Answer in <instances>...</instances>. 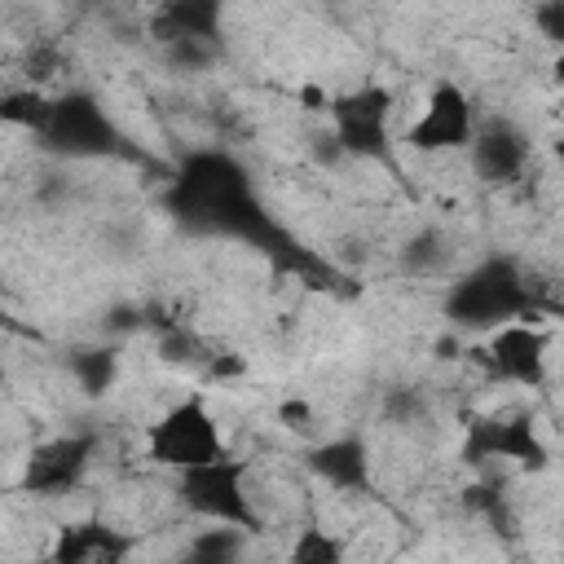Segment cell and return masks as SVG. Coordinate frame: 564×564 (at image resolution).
I'll use <instances>...</instances> for the list:
<instances>
[{
    "label": "cell",
    "mask_w": 564,
    "mask_h": 564,
    "mask_svg": "<svg viewBox=\"0 0 564 564\" xmlns=\"http://www.w3.org/2000/svg\"><path fill=\"white\" fill-rule=\"evenodd\" d=\"M172 207L194 229H220L238 238L269 234V220L260 203L251 198L247 172L220 150H194L181 163L176 185H172Z\"/></svg>",
    "instance_id": "obj_1"
},
{
    "label": "cell",
    "mask_w": 564,
    "mask_h": 564,
    "mask_svg": "<svg viewBox=\"0 0 564 564\" xmlns=\"http://www.w3.org/2000/svg\"><path fill=\"white\" fill-rule=\"evenodd\" d=\"M529 304H533V295H529V278L520 273V264L511 256H489L449 286L445 313L458 326H489L494 330L502 322L524 317Z\"/></svg>",
    "instance_id": "obj_2"
},
{
    "label": "cell",
    "mask_w": 564,
    "mask_h": 564,
    "mask_svg": "<svg viewBox=\"0 0 564 564\" xmlns=\"http://www.w3.org/2000/svg\"><path fill=\"white\" fill-rule=\"evenodd\" d=\"M145 454L150 463L159 467H176V471H189V467H203V463H216L229 454L225 445V432L216 423V414L203 405V397H185L176 401L172 410H163L150 432H145Z\"/></svg>",
    "instance_id": "obj_3"
},
{
    "label": "cell",
    "mask_w": 564,
    "mask_h": 564,
    "mask_svg": "<svg viewBox=\"0 0 564 564\" xmlns=\"http://www.w3.org/2000/svg\"><path fill=\"white\" fill-rule=\"evenodd\" d=\"M181 498L189 511H198L203 520H216V524H247L256 529V507L242 489V463L238 458H216V463H203V467H189L181 471Z\"/></svg>",
    "instance_id": "obj_4"
},
{
    "label": "cell",
    "mask_w": 564,
    "mask_h": 564,
    "mask_svg": "<svg viewBox=\"0 0 564 564\" xmlns=\"http://www.w3.org/2000/svg\"><path fill=\"white\" fill-rule=\"evenodd\" d=\"M388 115H392V93L379 84H361L330 101V132L344 154L379 159L388 154Z\"/></svg>",
    "instance_id": "obj_5"
},
{
    "label": "cell",
    "mask_w": 564,
    "mask_h": 564,
    "mask_svg": "<svg viewBox=\"0 0 564 564\" xmlns=\"http://www.w3.org/2000/svg\"><path fill=\"white\" fill-rule=\"evenodd\" d=\"M40 137L66 154H106L115 150L119 132L106 119V110L88 97V93H66L57 101H48V115L40 123Z\"/></svg>",
    "instance_id": "obj_6"
},
{
    "label": "cell",
    "mask_w": 564,
    "mask_h": 564,
    "mask_svg": "<svg viewBox=\"0 0 564 564\" xmlns=\"http://www.w3.org/2000/svg\"><path fill=\"white\" fill-rule=\"evenodd\" d=\"M93 436L75 432V436H53L44 445L31 449L26 458V471H22V489L26 494H44V498H57L66 489H75L93 463Z\"/></svg>",
    "instance_id": "obj_7"
},
{
    "label": "cell",
    "mask_w": 564,
    "mask_h": 564,
    "mask_svg": "<svg viewBox=\"0 0 564 564\" xmlns=\"http://www.w3.org/2000/svg\"><path fill=\"white\" fill-rule=\"evenodd\" d=\"M476 137V119H471V101L458 84H436L423 115L410 128V145L414 150H458L471 145Z\"/></svg>",
    "instance_id": "obj_8"
},
{
    "label": "cell",
    "mask_w": 564,
    "mask_h": 564,
    "mask_svg": "<svg viewBox=\"0 0 564 564\" xmlns=\"http://www.w3.org/2000/svg\"><path fill=\"white\" fill-rule=\"evenodd\" d=\"M463 458L467 463H485V458H507L520 467H542L546 463V445L533 432L529 419L511 414V419H480L471 423L467 441H463Z\"/></svg>",
    "instance_id": "obj_9"
},
{
    "label": "cell",
    "mask_w": 564,
    "mask_h": 564,
    "mask_svg": "<svg viewBox=\"0 0 564 564\" xmlns=\"http://www.w3.org/2000/svg\"><path fill=\"white\" fill-rule=\"evenodd\" d=\"M489 370L507 383L538 388L546 379V335L533 330L529 322H502L489 335Z\"/></svg>",
    "instance_id": "obj_10"
},
{
    "label": "cell",
    "mask_w": 564,
    "mask_h": 564,
    "mask_svg": "<svg viewBox=\"0 0 564 564\" xmlns=\"http://www.w3.org/2000/svg\"><path fill=\"white\" fill-rule=\"evenodd\" d=\"M524 163H529V137L516 123L494 119L471 137V167L480 181H494V185L516 181Z\"/></svg>",
    "instance_id": "obj_11"
},
{
    "label": "cell",
    "mask_w": 564,
    "mask_h": 564,
    "mask_svg": "<svg viewBox=\"0 0 564 564\" xmlns=\"http://www.w3.org/2000/svg\"><path fill=\"white\" fill-rule=\"evenodd\" d=\"M220 13H225V0H163L150 31H154L159 44L220 40Z\"/></svg>",
    "instance_id": "obj_12"
},
{
    "label": "cell",
    "mask_w": 564,
    "mask_h": 564,
    "mask_svg": "<svg viewBox=\"0 0 564 564\" xmlns=\"http://www.w3.org/2000/svg\"><path fill=\"white\" fill-rule=\"evenodd\" d=\"M308 467L335 485V489H361L370 480V458H366V445L357 436H335V441H322L313 454H308Z\"/></svg>",
    "instance_id": "obj_13"
},
{
    "label": "cell",
    "mask_w": 564,
    "mask_h": 564,
    "mask_svg": "<svg viewBox=\"0 0 564 564\" xmlns=\"http://www.w3.org/2000/svg\"><path fill=\"white\" fill-rule=\"evenodd\" d=\"M128 555V538H119L106 524H66L62 538L53 542L57 564H110Z\"/></svg>",
    "instance_id": "obj_14"
},
{
    "label": "cell",
    "mask_w": 564,
    "mask_h": 564,
    "mask_svg": "<svg viewBox=\"0 0 564 564\" xmlns=\"http://www.w3.org/2000/svg\"><path fill=\"white\" fill-rule=\"evenodd\" d=\"M115 370H119V361H115L110 348H84V352L70 357V375L88 397H101L115 383Z\"/></svg>",
    "instance_id": "obj_15"
},
{
    "label": "cell",
    "mask_w": 564,
    "mask_h": 564,
    "mask_svg": "<svg viewBox=\"0 0 564 564\" xmlns=\"http://www.w3.org/2000/svg\"><path fill=\"white\" fill-rule=\"evenodd\" d=\"M242 555V538H238V524L234 529H203L194 542H189V560L198 564H229Z\"/></svg>",
    "instance_id": "obj_16"
},
{
    "label": "cell",
    "mask_w": 564,
    "mask_h": 564,
    "mask_svg": "<svg viewBox=\"0 0 564 564\" xmlns=\"http://www.w3.org/2000/svg\"><path fill=\"white\" fill-rule=\"evenodd\" d=\"M291 560L295 564H339L344 560V546L335 538H326L322 529H304L291 546Z\"/></svg>",
    "instance_id": "obj_17"
},
{
    "label": "cell",
    "mask_w": 564,
    "mask_h": 564,
    "mask_svg": "<svg viewBox=\"0 0 564 564\" xmlns=\"http://www.w3.org/2000/svg\"><path fill=\"white\" fill-rule=\"evenodd\" d=\"M441 264H445V238H441L436 229L414 234L410 247H405V269H414V273H432V269H441Z\"/></svg>",
    "instance_id": "obj_18"
},
{
    "label": "cell",
    "mask_w": 564,
    "mask_h": 564,
    "mask_svg": "<svg viewBox=\"0 0 564 564\" xmlns=\"http://www.w3.org/2000/svg\"><path fill=\"white\" fill-rule=\"evenodd\" d=\"M44 115H48V97H40V93H9L4 97V119L9 123H22V128L40 132Z\"/></svg>",
    "instance_id": "obj_19"
},
{
    "label": "cell",
    "mask_w": 564,
    "mask_h": 564,
    "mask_svg": "<svg viewBox=\"0 0 564 564\" xmlns=\"http://www.w3.org/2000/svg\"><path fill=\"white\" fill-rule=\"evenodd\" d=\"M533 26H538L542 40H551L555 48H564V0H538Z\"/></svg>",
    "instance_id": "obj_20"
},
{
    "label": "cell",
    "mask_w": 564,
    "mask_h": 564,
    "mask_svg": "<svg viewBox=\"0 0 564 564\" xmlns=\"http://www.w3.org/2000/svg\"><path fill=\"white\" fill-rule=\"evenodd\" d=\"M330 101H335V97H326L322 84H304V88H300V106H304V110H330Z\"/></svg>",
    "instance_id": "obj_21"
},
{
    "label": "cell",
    "mask_w": 564,
    "mask_h": 564,
    "mask_svg": "<svg viewBox=\"0 0 564 564\" xmlns=\"http://www.w3.org/2000/svg\"><path fill=\"white\" fill-rule=\"evenodd\" d=\"M551 70H555V79L564 84V48H560V57H555V66H551Z\"/></svg>",
    "instance_id": "obj_22"
}]
</instances>
